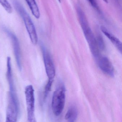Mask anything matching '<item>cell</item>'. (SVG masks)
Returning a JSON list of instances; mask_svg holds the SVG:
<instances>
[{
	"mask_svg": "<svg viewBox=\"0 0 122 122\" xmlns=\"http://www.w3.org/2000/svg\"><path fill=\"white\" fill-rule=\"evenodd\" d=\"M78 115V111L75 106H71L67 110L65 119L67 122H76Z\"/></svg>",
	"mask_w": 122,
	"mask_h": 122,
	"instance_id": "cell-10",
	"label": "cell"
},
{
	"mask_svg": "<svg viewBox=\"0 0 122 122\" xmlns=\"http://www.w3.org/2000/svg\"><path fill=\"white\" fill-rule=\"evenodd\" d=\"M25 95L27 111V122H37L35 115L34 90L31 85L26 87Z\"/></svg>",
	"mask_w": 122,
	"mask_h": 122,
	"instance_id": "cell-5",
	"label": "cell"
},
{
	"mask_svg": "<svg viewBox=\"0 0 122 122\" xmlns=\"http://www.w3.org/2000/svg\"><path fill=\"white\" fill-rule=\"evenodd\" d=\"M97 44L100 50H104L105 49V44L103 38L101 36H98L97 39Z\"/></svg>",
	"mask_w": 122,
	"mask_h": 122,
	"instance_id": "cell-14",
	"label": "cell"
},
{
	"mask_svg": "<svg viewBox=\"0 0 122 122\" xmlns=\"http://www.w3.org/2000/svg\"><path fill=\"white\" fill-rule=\"evenodd\" d=\"M90 4L96 9H98V6L96 0H87Z\"/></svg>",
	"mask_w": 122,
	"mask_h": 122,
	"instance_id": "cell-15",
	"label": "cell"
},
{
	"mask_svg": "<svg viewBox=\"0 0 122 122\" xmlns=\"http://www.w3.org/2000/svg\"><path fill=\"white\" fill-rule=\"evenodd\" d=\"M30 8L32 13L36 19L40 17V13L36 0H25Z\"/></svg>",
	"mask_w": 122,
	"mask_h": 122,
	"instance_id": "cell-11",
	"label": "cell"
},
{
	"mask_svg": "<svg viewBox=\"0 0 122 122\" xmlns=\"http://www.w3.org/2000/svg\"><path fill=\"white\" fill-rule=\"evenodd\" d=\"M53 80H48L46 87H45V91L44 93V99L46 98L49 92L51 91L52 86L53 83Z\"/></svg>",
	"mask_w": 122,
	"mask_h": 122,
	"instance_id": "cell-13",
	"label": "cell"
},
{
	"mask_svg": "<svg viewBox=\"0 0 122 122\" xmlns=\"http://www.w3.org/2000/svg\"><path fill=\"white\" fill-rule=\"evenodd\" d=\"M43 58L46 73L48 80H53L55 76L56 70L53 62L48 51L44 46H42Z\"/></svg>",
	"mask_w": 122,
	"mask_h": 122,
	"instance_id": "cell-6",
	"label": "cell"
},
{
	"mask_svg": "<svg viewBox=\"0 0 122 122\" xmlns=\"http://www.w3.org/2000/svg\"><path fill=\"white\" fill-rule=\"evenodd\" d=\"M19 105L16 92H9L5 122H17Z\"/></svg>",
	"mask_w": 122,
	"mask_h": 122,
	"instance_id": "cell-4",
	"label": "cell"
},
{
	"mask_svg": "<svg viewBox=\"0 0 122 122\" xmlns=\"http://www.w3.org/2000/svg\"><path fill=\"white\" fill-rule=\"evenodd\" d=\"M101 30L103 33L108 38L110 41L114 45L117 50L121 53H122V43L113 34L110 32L104 26H101Z\"/></svg>",
	"mask_w": 122,
	"mask_h": 122,
	"instance_id": "cell-9",
	"label": "cell"
},
{
	"mask_svg": "<svg viewBox=\"0 0 122 122\" xmlns=\"http://www.w3.org/2000/svg\"><path fill=\"white\" fill-rule=\"evenodd\" d=\"M0 4L7 13L9 14L12 13L13 9L11 5L7 0H0Z\"/></svg>",
	"mask_w": 122,
	"mask_h": 122,
	"instance_id": "cell-12",
	"label": "cell"
},
{
	"mask_svg": "<svg viewBox=\"0 0 122 122\" xmlns=\"http://www.w3.org/2000/svg\"><path fill=\"white\" fill-rule=\"evenodd\" d=\"M58 0V1H59V2H61V0Z\"/></svg>",
	"mask_w": 122,
	"mask_h": 122,
	"instance_id": "cell-17",
	"label": "cell"
},
{
	"mask_svg": "<svg viewBox=\"0 0 122 122\" xmlns=\"http://www.w3.org/2000/svg\"><path fill=\"white\" fill-rule=\"evenodd\" d=\"M13 3L16 10L23 21L32 43L33 45H36L38 41V36L35 26L30 16L18 1L14 0Z\"/></svg>",
	"mask_w": 122,
	"mask_h": 122,
	"instance_id": "cell-2",
	"label": "cell"
},
{
	"mask_svg": "<svg viewBox=\"0 0 122 122\" xmlns=\"http://www.w3.org/2000/svg\"><path fill=\"white\" fill-rule=\"evenodd\" d=\"M6 32L10 36L13 44V49L16 64L19 69H21V49L17 37L10 31L6 30Z\"/></svg>",
	"mask_w": 122,
	"mask_h": 122,
	"instance_id": "cell-8",
	"label": "cell"
},
{
	"mask_svg": "<svg viewBox=\"0 0 122 122\" xmlns=\"http://www.w3.org/2000/svg\"><path fill=\"white\" fill-rule=\"evenodd\" d=\"M77 13L80 23L92 53L95 58L97 59L100 56V50L98 47L97 39L91 29L86 16L83 10L80 7H77Z\"/></svg>",
	"mask_w": 122,
	"mask_h": 122,
	"instance_id": "cell-1",
	"label": "cell"
},
{
	"mask_svg": "<svg viewBox=\"0 0 122 122\" xmlns=\"http://www.w3.org/2000/svg\"><path fill=\"white\" fill-rule=\"evenodd\" d=\"M99 67L105 74L110 77L114 75V66L109 59L105 56H100L96 59Z\"/></svg>",
	"mask_w": 122,
	"mask_h": 122,
	"instance_id": "cell-7",
	"label": "cell"
},
{
	"mask_svg": "<svg viewBox=\"0 0 122 122\" xmlns=\"http://www.w3.org/2000/svg\"><path fill=\"white\" fill-rule=\"evenodd\" d=\"M66 90L62 83H60L54 92L52 101V109L56 116L61 115L64 108Z\"/></svg>",
	"mask_w": 122,
	"mask_h": 122,
	"instance_id": "cell-3",
	"label": "cell"
},
{
	"mask_svg": "<svg viewBox=\"0 0 122 122\" xmlns=\"http://www.w3.org/2000/svg\"><path fill=\"white\" fill-rule=\"evenodd\" d=\"M106 3H108V0H103Z\"/></svg>",
	"mask_w": 122,
	"mask_h": 122,
	"instance_id": "cell-16",
	"label": "cell"
}]
</instances>
